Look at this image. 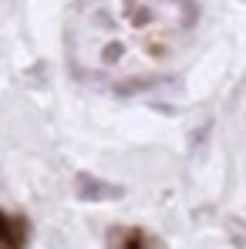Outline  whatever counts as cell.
<instances>
[{
  "label": "cell",
  "mask_w": 246,
  "mask_h": 249,
  "mask_svg": "<svg viewBox=\"0 0 246 249\" xmlns=\"http://www.w3.org/2000/svg\"><path fill=\"white\" fill-rule=\"evenodd\" d=\"M152 78H149V81H118L115 84V94H118V98H128V94H138V91H149V88H152Z\"/></svg>",
  "instance_id": "obj_2"
},
{
  "label": "cell",
  "mask_w": 246,
  "mask_h": 249,
  "mask_svg": "<svg viewBox=\"0 0 246 249\" xmlns=\"http://www.w3.org/2000/svg\"><path fill=\"white\" fill-rule=\"evenodd\" d=\"M78 199L81 202H108V199H122L125 189L122 185H112V182H105V178H98V175H91V172H81L78 175Z\"/></svg>",
  "instance_id": "obj_1"
}]
</instances>
